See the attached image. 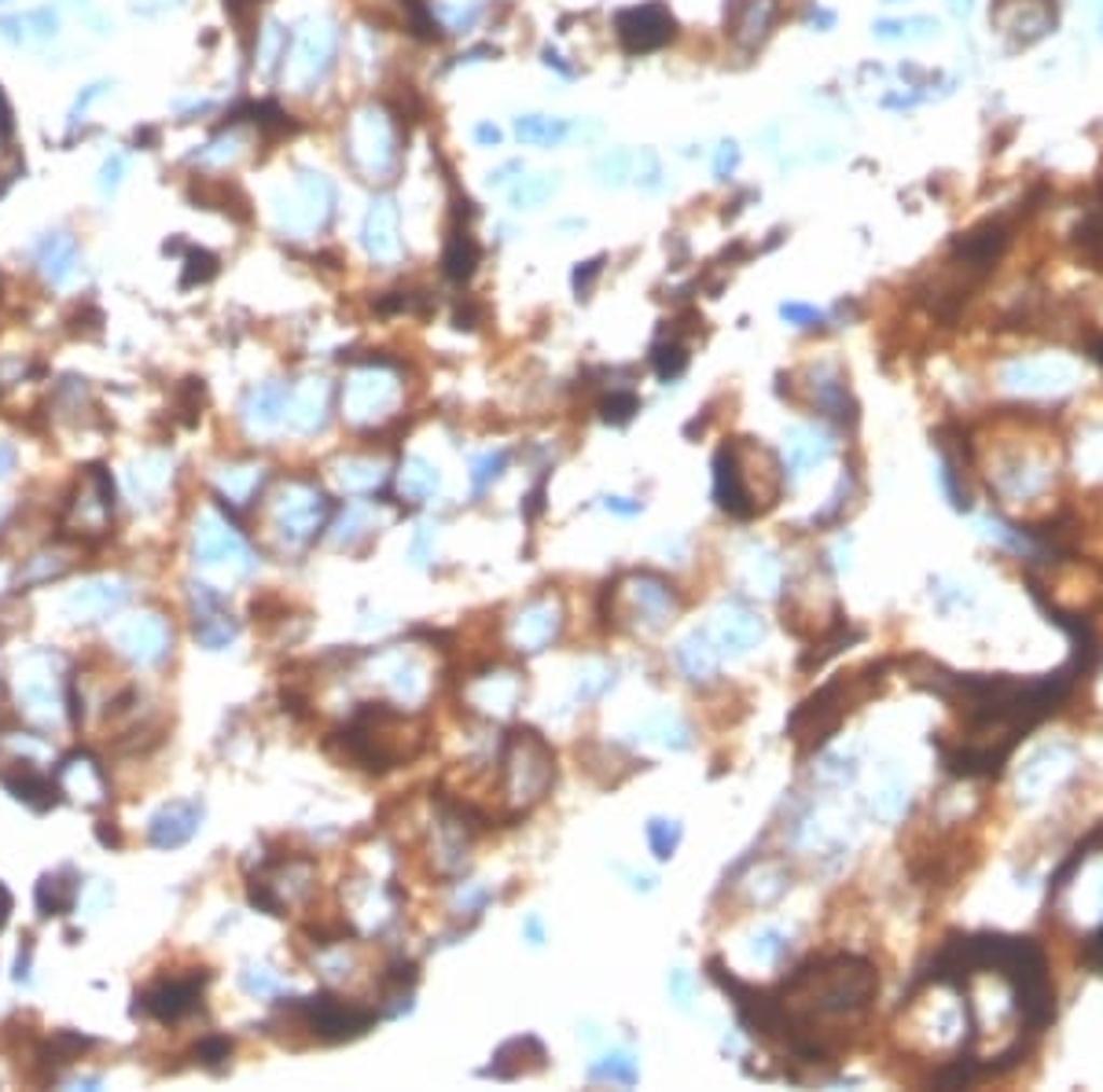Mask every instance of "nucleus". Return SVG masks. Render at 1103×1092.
I'll return each mask as SVG.
<instances>
[{"label":"nucleus","mask_w":1103,"mask_h":1092,"mask_svg":"<svg viewBox=\"0 0 1103 1092\" xmlns=\"http://www.w3.org/2000/svg\"><path fill=\"white\" fill-rule=\"evenodd\" d=\"M343 151L361 181H390L398 169V133H394V114L383 107L368 103L349 119Z\"/></svg>","instance_id":"f257e3e1"},{"label":"nucleus","mask_w":1103,"mask_h":1092,"mask_svg":"<svg viewBox=\"0 0 1103 1092\" xmlns=\"http://www.w3.org/2000/svg\"><path fill=\"white\" fill-rule=\"evenodd\" d=\"M339 52V23L331 15H309L291 30V44H287L284 78L294 93L309 96L328 82L331 67H335Z\"/></svg>","instance_id":"f03ea898"},{"label":"nucleus","mask_w":1103,"mask_h":1092,"mask_svg":"<svg viewBox=\"0 0 1103 1092\" xmlns=\"http://www.w3.org/2000/svg\"><path fill=\"white\" fill-rule=\"evenodd\" d=\"M335 207H339L335 184L325 174H317V169H299L291 188L276 199V225L299 239L313 236V232H320L335 218Z\"/></svg>","instance_id":"7ed1b4c3"},{"label":"nucleus","mask_w":1103,"mask_h":1092,"mask_svg":"<svg viewBox=\"0 0 1103 1092\" xmlns=\"http://www.w3.org/2000/svg\"><path fill=\"white\" fill-rule=\"evenodd\" d=\"M615 38L630 56H648V52L666 49V44L677 38V23H674V15L666 12V4L651 0V4H636V8L618 12Z\"/></svg>","instance_id":"20e7f679"},{"label":"nucleus","mask_w":1103,"mask_h":1092,"mask_svg":"<svg viewBox=\"0 0 1103 1092\" xmlns=\"http://www.w3.org/2000/svg\"><path fill=\"white\" fill-rule=\"evenodd\" d=\"M593 174L604 188H630L633 184V188H644V192H662V184H666L662 163L651 148L607 151V155L596 158Z\"/></svg>","instance_id":"39448f33"},{"label":"nucleus","mask_w":1103,"mask_h":1092,"mask_svg":"<svg viewBox=\"0 0 1103 1092\" xmlns=\"http://www.w3.org/2000/svg\"><path fill=\"white\" fill-rule=\"evenodd\" d=\"M401 213L398 203L390 195H375L368 203L364 225H361V244L368 250L372 262H398L401 258Z\"/></svg>","instance_id":"423d86ee"},{"label":"nucleus","mask_w":1103,"mask_h":1092,"mask_svg":"<svg viewBox=\"0 0 1103 1092\" xmlns=\"http://www.w3.org/2000/svg\"><path fill=\"white\" fill-rule=\"evenodd\" d=\"M309 1026L317 1031L320 1037H331V1041H339V1037H354V1034H364L368 1026H372V1011H361V1008H349L343 1005V1000H335V997H313L309 1000Z\"/></svg>","instance_id":"0eeeda50"},{"label":"nucleus","mask_w":1103,"mask_h":1092,"mask_svg":"<svg viewBox=\"0 0 1103 1092\" xmlns=\"http://www.w3.org/2000/svg\"><path fill=\"white\" fill-rule=\"evenodd\" d=\"M776 23V0H735L732 8V38L743 44V49H758L761 41L769 38Z\"/></svg>","instance_id":"6e6552de"},{"label":"nucleus","mask_w":1103,"mask_h":1092,"mask_svg":"<svg viewBox=\"0 0 1103 1092\" xmlns=\"http://www.w3.org/2000/svg\"><path fill=\"white\" fill-rule=\"evenodd\" d=\"M59 33L56 8H33L23 15H4L0 19V41L8 44H44Z\"/></svg>","instance_id":"1a4fd4ad"},{"label":"nucleus","mask_w":1103,"mask_h":1092,"mask_svg":"<svg viewBox=\"0 0 1103 1092\" xmlns=\"http://www.w3.org/2000/svg\"><path fill=\"white\" fill-rule=\"evenodd\" d=\"M474 265H479V244H474V236L464 225H453L450 236H445V250H442V273L450 276V280L464 284V280H471Z\"/></svg>","instance_id":"9d476101"},{"label":"nucleus","mask_w":1103,"mask_h":1092,"mask_svg":"<svg viewBox=\"0 0 1103 1092\" xmlns=\"http://www.w3.org/2000/svg\"><path fill=\"white\" fill-rule=\"evenodd\" d=\"M515 137L530 148H560L563 140L574 137V125L567 119H552V114H519Z\"/></svg>","instance_id":"9b49d317"},{"label":"nucleus","mask_w":1103,"mask_h":1092,"mask_svg":"<svg viewBox=\"0 0 1103 1092\" xmlns=\"http://www.w3.org/2000/svg\"><path fill=\"white\" fill-rule=\"evenodd\" d=\"M38 262H41V268H44V276H49V280L63 284V280H67V273L78 262L74 236H67V232H49V236H44L41 244H38Z\"/></svg>","instance_id":"f8f14e48"},{"label":"nucleus","mask_w":1103,"mask_h":1092,"mask_svg":"<svg viewBox=\"0 0 1103 1092\" xmlns=\"http://www.w3.org/2000/svg\"><path fill=\"white\" fill-rule=\"evenodd\" d=\"M188 195H192L199 207H221L225 213H236L239 221H250V199H247L244 192H239L236 184H229V181L192 184V188H188Z\"/></svg>","instance_id":"ddd939ff"},{"label":"nucleus","mask_w":1103,"mask_h":1092,"mask_svg":"<svg viewBox=\"0 0 1103 1092\" xmlns=\"http://www.w3.org/2000/svg\"><path fill=\"white\" fill-rule=\"evenodd\" d=\"M560 188H563L560 174H530V177H519V181L508 188V199L515 210H541Z\"/></svg>","instance_id":"4468645a"},{"label":"nucleus","mask_w":1103,"mask_h":1092,"mask_svg":"<svg viewBox=\"0 0 1103 1092\" xmlns=\"http://www.w3.org/2000/svg\"><path fill=\"white\" fill-rule=\"evenodd\" d=\"M287 44H291V33H287L276 19H265V26L258 30V49H254V67H258V74L273 78L276 70L284 67Z\"/></svg>","instance_id":"2eb2a0df"},{"label":"nucleus","mask_w":1103,"mask_h":1092,"mask_svg":"<svg viewBox=\"0 0 1103 1092\" xmlns=\"http://www.w3.org/2000/svg\"><path fill=\"white\" fill-rule=\"evenodd\" d=\"M195 997H199V986H195V982H174V986H163L158 993H151L143 1005L155 1011L158 1019H177L195 1005Z\"/></svg>","instance_id":"dca6fc26"},{"label":"nucleus","mask_w":1103,"mask_h":1092,"mask_svg":"<svg viewBox=\"0 0 1103 1092\" xmlns=\"http://www.w3.org/2000/svg\"><path fill=\"white\" fill-rule=\"evenodd\" d=\"M872 33L879 41H930L938 38V23L935 19H883L872 26Z\"/></svg>","instance_id":"f3484780"},{"label":"nucleus","mask_w":1103,"mask_h":1092,"mask_svg":"<svg viewBox=\"0 0 1103 1092\" xmlns=\"http://www.w3.org/2000/svg\"><path fill=\"white\" fill-rule=\"evenodd\" d=\"M651 369L659 379H677L680 372L688 369V354L680 343H659L651 350Z\"/></svg>","instance_id":"a211bd4d"},{"label":"nucleus","mask_w":1103,"mask_h":1092,"mask_svg":"<svg viewBox=\"0 0 1103 1092\" xmlns=\"http://www.w3.org/2000/svg\"><path fill=\"white\" fill-rule=\"evenodd\" d=\"M213 273H218V258H213L210 250H188L181 288H195V284L213 280Z\"/></svg>","instance_id":"6ab92c4d"},{"label":"nucleus","mask_w":1103,"mask_h":1092,"mask_svg":"<svg viewBox=\"0 0 1103 1092\" xmlns=\"http://www.w3.org/2000/svg\"><path fill=\"white\" fill-rule=\"evenodd\" d=\"M599 413H604L607 424H625V419H633V413H640V401H636L633 390H611V398L599 401Z\"/></svg>","instance_id":"aec40b11"},{"label":"nucleus","mask_w":1103,"mask_h":1092,"mask_svg":"<svg viewBox=\"0 0 1103 1092\" xmlns=\"http://www.w3.org/2000/svg\"><path fill=\"white\" fill-rule=\"evenodd\" d=\"M438 26L442 30H453V33H460V30H471L474 19H479V8H453V4H442L438 8Z\"/></svg>","instance_id":"412c9836"},{"label":"nucleus","mask_w":1103,"mask_h":1092,"mask_svg":"<svg viewBox=\"0 0 1103 1092\" xmlns=\"http://www.w3.org/2000/svg\"><path fill=\"white\" fill-rule=\"evenodd\" d=\"M648 835H651V843H654V857H674V846H677V839H680V831L674 828L666 835V820H651V828H648Z\"/></svg>","instance_id":"4be33fe9"},{"label":"nucleus","mask_w":1103,"mask_h":1092,"mask_svg":"<svg viewBox=\"0 0 1103 1092\" xmlns=\"http://www.w3.org/2000/svg\"><path fill=\"white\" fill-rule=\"evenodd\" d=\"M735 166H740V148H735V140H725L714 155V177L717 181H729V177L735 174Z\"/></svg>","instance_id":"5701e85b"},{"label":"nucleus","mask_w":1103,"mask_h":1092,"mask_svg":"<svg viewBox=\"0 0 1103 1092\" xmlns=\"http://www.w3.org/2000/svg\"><path fill=\"white\" fill-rule=\"evenodd\" d=\"M122 174H125V158H122V155H111V158H107L104 169H100V192H104V195H114V192H119Z\"/></svg>","instance_id":"b1692460"},{"label":"nucleus","mask_w":1103,"mask_h":1092,"mask_svg":"<svg viewBox=\"0 0 1103 1092\" xmlns=\"http://www.w3.org/2000/svg\"><path fill=\"white\" fill-rule=\"evenodd\" d=\"M599 268H604V258H593V262L574 268V291H578V299H585V294H589L593 280L599 276Z\"/></svg>","instance_id":"393cba45"},{"label":"nucleus","mask_w":1103,"mask_h":1092,"mask_svg":"<svg viewBox=\"0 0 1103 1092\" xmlns=\"http://www.w3.org/2000/svg\"><path fill=\"white\" fill-rule=\"evenodd\" d=\"M184 0H137L133 4V12L143 15V19H158V15H166V12H174V8H181Z\"/></svg>","instance_id":"a878e982"},{"label":"nucleus","mask_w":1103,"mask_h":1092,"mask_svg":"<svg viewBox=\"0 0 1103 1092\" xmlns=\"http://www.w3.org/2000/svg\"><path fill=\"white\" fill-rule=\"evenodd\" d=\"M784 320H795L798 328H813V324H821V313L817 309H810V306H798V302H787L784 309Z\"/></svg>","instance_id":"bb28decb"},{"label":"nucleus","mask_w":1103,"mask_h":1092,"mask_svg":"<svg viewBox=\"0 0 1103 1092\" xmlns=\"http://www.w3.org/2000/svg\"><path fill=\"white\" fill-rule=\"evenodd\" d=\"M104 88H107V85H88V93H85V96H78L74 111H70V125H78V122H82V114L88 111V103H93V100H100V96H104Z\"/></svg>","instance_id":"cd10ccee"},{"label":"nucleus","mask_w":1103,"mask_h":1092,"mask_svg":"<svg viewBox=\"0 0 1103 1092\" xmlns=\"http://www.w3.org/2000/svg\"><path fill=\"white\" fill-rule=\"evenodd\" d=\"M474 144L497 148V144H500V129H497L493 122H479V125H474Z\"/></svg>","instance_id":"c85d7f7f"},{"label":"nucleus","mask_w":1103,"mask_h":1092,"mask_svg":"<svg viewBox=\"0 0 1103 1092\" xmlns=\"http://www.w3.org/2000/svg\"><path fill=\"white\" fill-rule=\"evenodd\" d=\"M511 174H523V163H508V166H500L497 174H490V188H508L511 181H519V177H511Z\"/></svg>","instance_id":"c756f323"},{"label":"nucleus","mask_w":1103,"mask_h":1092,"mask_svg":"<svg viewBox=\"0 0 1103 1092\" xmlns=\"http://www.w3.org/2000/svg\"><path fill=\"white\" fill-rule=\"evenodd\" d=\"M232 1052V1045L229 1041H206L199 1055H206V1063H218V1060H225V1055Z\"/></svg>","instance_id":"7c9ffc66"},{"label":"nucleus","mask_w":1103,"mask_h":1092,"mask_svg":"<svg viewBox=\"0 0 1103 1092\" xmlns=\"http://www.w3.org/2000/svg\"><path fill=\"white\" fill-rule=\"evenodd\" d=\"M456 328H474V306H468V309H464V302H460V306H456Z\"/></svg>","instance_id":"2f4dec72"},{"label":"nucleus","mask_w":1103,"mask_h":1092,"mask_svg":"<svg viewBox=\"0 0 1103 1092\" xmlns=\"http://www.w3.org/2000/svg\"><path fill=\"white\" fill-rule=\"evenodd\" d=\"M607 508H615V512H622V515L640 512V504H622V497H611V500H607Z\"/></svg>","instance_id":"473e14b6"},{"label":"nucleus","mask_w":1103,"mask_h":1092,"mask_svg":"<svg viewBox=\"0 0 1103 1092\" xmlns=\"http://www.w3.org/2000/svg\"><path fill=\"white\" fill-rule=\"evenodd\" d=\"M949 8H953V12H956V15H961V19H964V15H971L975 0H949Z\"/></svg>","instance_id":"72a5a7b5"},{"label":"nucleus","mask_w":1103,"mask_h":1092,"mask_svg":"<svg viewBox=\"0 0 1103 1092\" xmlns=\"http://www.w3.org/2000/svg\"><path fill=\"white\" fill-rule=\"evenodd\" d=\"M8 906H12V901H8V894L0 890V924H4V916H8Z\"/></svg>","instance_id":"f704fd0d"},{"label":"nucleus","mask_w":1103,"mask_h":1092,"mask_svg":"<svg viewBox=\"0 0 1103 1092\" xmlns=\"http://www.w3.org/2000/svg\"><path fill=\"white\" fill-rule=\"evenodd\" d=\"M883 4H898V0H883Z\"/></svg>","instance_id":"c9c22d12"}]
</instances>
